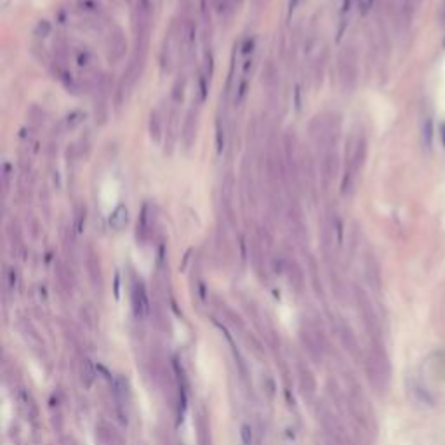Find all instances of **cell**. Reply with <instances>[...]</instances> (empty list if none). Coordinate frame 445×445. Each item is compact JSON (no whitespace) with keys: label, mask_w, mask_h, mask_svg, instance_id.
<instances>
[{"label":"cell","mask_w":445,"mask_h":445,"mask_svg":"<svg viewBox=\"0 0 445 445\" xmlns=\"http://www.w3.org/2000/svg\"><path fill=\"white\" fill-rule=\"evenodd\" d=\"M92 63H94V54L87 49H82L80 52L77 54V65L80 68H91Z\"/></svg>","instance_id":"cell-17"},{"label":"cell","mask_w":445,"mask_h":445,"mask_svg":"<svg viewBox=\"0 0 445 445\" xmlns=\"http://www.w3.org/2000/svg\"><path fill=\"white\" fill-rule=\"evenodd\" d=\"M254 47H256V38L252 37V38H247V42L244 44V56H249V54H252L254 52Z\"/></svg>","instance_id":"cell-21"},{"label":"cell","mask_w":445,"mask_h":445,"mask_svg":"<svg viewBox=\"0 0 445 445\" xmlns=\"http://www.w3.org/2000/svg\"><path fill=\"white\" fill-rule=\"evenodd\" d=\"M298 2H299V0H289V14H290V12L294 11V9H296Z\"/></svg>","instance_id":"cell-22"},{"label":"cell","mask_w":445,"mask_h":445,"mask_svg":"<svg viewBox=\"0 0 445 445\" xmlns=\"http://www.w3.org/2000/svg\"><path fill=\"white\" fill-rule=\"evenodd\" d=\"M148 129H150V136L155 143H160L162 136H164V120H162V115L158 110H153L152 115H150V124H148Z\"/></svg>","instance_id":"cell-7"},{"label":"cell","mask_w":445,"mask_h":445,"mask_svg":"<svg viewBox=\"0 0 445 445\" xmlns=\"http://www.w3.org/2000/svg\"><path fill=\"white\" fill-rule=\"evenodd\" d=\"M240 435H242V443H244V445H252V430H250V426H247V425L242 426Z\"/></svg>","instance_id":"cell-20"},{"label":"cell","mask_w":445,"mask_h":445,"mask_svg":"<svg viewBox=\"0 0 445 445\" xmlns=\"http://www.w3.org/2000/svg\"><path fill=\"white\" fill-rule=\"evenodd\" d=\"M247 92H249V80L247 77H244L240 80V83L237 86V92H235V98H233V104L235 107H242V103L247 98Z\"/></svg>","instance_id":"cell-13"},{"label":"cell","mask_w":445,"mask_h":445,"mask_svg":"<svg viewBox=\"0 0 445 445\" xmlns=\"http://www.w3.org/2000/svg\"><path fill=\"white\" fill-rule=\"evenodd\" d=\"M77 7L83 14H98L101 6L98 0H77Z\"/></svg>","instance_id":"cell-16"},{"label":"cell","mask_w":445,"mask_h":445,"mask_svg":"<svg viewBox=\"0 0 445 445\" xmlns=\"http://www.w3.org/2000/svg\"><path fill=\"white\" fill-rule=\"evenodd\" d=\"M83 120H86V113H83L82 110H73V112H70L68 115H66L65 127L68 131H75L78 125L83 124Z\"/></svg>","instance_id":"cell-11"},{"label":"cell","mask_w":445,"mask_h":445,"mask_svg":"<svg viewBox=\"0 0 445 445\" xmlns=\"http://www.w3.org/2000/svg\"><path fill=\"white\" fill-rule=\"evenodd\" d=\"M108 224L110 228L115 231H122L127 224H129V209H127L125 204H118L115 209L110 213Z\"/></svg>","instance_id":"cell-6"},{"label":"cell","mask_w":445,"mask_h":445,"mask_svg":"<svg viewBox=\"0 0 445 445\" xmlns=\"http://www.w3.org/2000/svg\"><path fill=\"white\" fill-rule=\"evenodd\" d=\"M207 89H209V86H207L205 77H204V75H200V77H198V86H197L198 101H200V103H204V101L207 99Z\"/></svg>","instance_id":"cell-18"},{"label":"cell","mask_w":445,"mask_h":445,"mask_svg":"<svg viewBox=\"0 0 445 445\" xmlns=\"http://www.w3.org/2000/svg\"><path fill=\"white\" fill-rule=\"evenodd\" d=\"M184 92H186V77H184V75H179V77L176 78L174 86H173V94H171L174 107H178V104L183 103Z\"/></svg>","instance_id":"cell-9"},{"label":"cell","mask_w":445,"mask_h":445,"mask_svg":"<svg viewBox=\"0 0 445 445\" xmlns=\"http://www.w3.org/2000/svg\"><path fill=\"white\" fill-rule=\"evenodd\" d=\"M320 171H322V183H324V188L327 190L329 184L332 183L334 176L337 173V155L334 150H325Z\"/></svg>","instance_id":"cell-3"},{"label":"cell","mask_w":445,"mask_h":445,"mask_svg":"<svg viewBox=\"0 0 445 445\" xmlns=\"http://www.w3.org/2000/svg\"><path fill=\"white\" fill-rule=\"evenodd\" d=\"M153 209L150 204H144L143 209L139 213V219H138V226H136V239L141 244H146L152 237L153 231V223H155V218H153Z\"/></svg>","instance_id":"cell-1"},{"label":"cell","mask_w":445,"mask_h":445,"mask_svg":"<svg viewBox=\"0 0 445 445\" xmlns=\"http://www.w3.org/2000/svg\"><path fill=\"white\" fill-rule=\"evenodd\" d=\"M94 379H96V371H94V367H92L91 360L86 358L82 364V381H83V385L89 388L92 383H94Z\"/></svg>","instance_id":"cell-15"},{"label":"cell","mask_w":445,"mask_h":445,"mask_svg":"<svg viewBox=\"0 0 445 445\" xmlns=\"http://www.w3.org/2000/svg\"><path fill=\"white\" fill-rule=\"evenodd\" d=\"M224 146H226V129H224L221 118H218L216 120V152H218V155L224 152Z\"/></svg>","instance_id":"cell-12"},{"label":"cell","mask_w":445,"mask_h":445,"mask_svg":"<svg viewBox=\"0 0 445 445\" xmlns=\"http://www.w3.org/2000/svg\"><path fill=\"white\" fill-rule=\"evenodd\" d=\"M195 138H197V113L195 110H190L186 113V118H184V124L181 129V139L184 148L190 150L192 144L195 143Z\"/></svg>","instance_id":"cell-5"},{"label":"cell","mask_w":445,"mask_h":445,"mask_svg":"<svg viewBox=\"0 0 445 445\" xmlns=\"http://www.w3.org/2000/svg\"><path fill=\"white\" fill-rule=\"evenodd\" d=\"M86 219H87V209L86 205H77L75 209V216H73V230H75V235H80L86 228Z\"/></svg>","instance_id":"cell-10"},{"label":"cell","mask_w":445,"mask_h":445,"mask_svg":"<svg viewBox=\"0 0 445 445\" xmlns=\"http://www.w3.org/2000/svg\"><path fill=\"white\" fill-rule=\"evenodd\" d=\"M108 59L110 63H118V61L124 59L125 51H127V42L124 37V32L120 28L112 30L108 37Z\"/></svg>","instance_id":"cell-2"},{"label":"cell","mask_w":445,"mask_h":445,"mask_svg":"<svg viewBox=\"0 0 445 445\" xmlns=\"http://www.w3.org/2000/svg\"><path fill=\"white\" fill-rule=\"evenodd\" d=\"M2 183H4V192H9V186H11V164H4V171H2Z\"/></svg>","instance_id":"cell-19"},{"label":"cell","mask_w":445,"mask_h":445,"mask_svg":"<svg viewBox=\"0 0 445 445\" xmlns=\"http://www.w3.org/2000/svg\"><path fill=\"white\" fill-rule=\"evenodd\" d=\"M261 80L264 83V87H268V89H273V87L277 86V82H279V72H277L275 65H273L271 61H268V63L264 65Z\"/></svg>","instance_id":"cell-8"},{"label":"cell","mask_w":445,"mask_h":445,"mask_svg":"<svg viewBox=\"0 0 445 445\" xmlns=\"http://www.w3.org/2000/svg\"><path fill=\"white\" fill-rule=\"evenodd\" d=\"M52 33V25L49 19H38L33 28V35L37 38H46Z\"/></svg>","instance_id":"cell-14"},{"label":"cell","mask_w":445,"mask_h":445,"mask_svg":"<svg viewBox=\"0 0 445 445\" xmlns=\"http://www.w3.org/2000/svg\"><path fill=\"white\" fill-rule=\"evenodd\" d=\"M132 308H134V315L138 319H144L150 313V301H148V294L144 285L138 282L132 289Z\"/></svg>","instance_id":"cell-4"}]
</instances>
